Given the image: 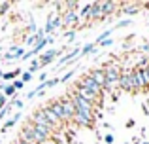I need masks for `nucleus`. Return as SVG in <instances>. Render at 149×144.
I'll use <instances>...</instances> for the list:
<instances>
[{
    "label": "nucleus",
    "instance_id": "nucleus-1",
    "mask_svg": "<svg viewBox=\"0 0 149 144\" xmlns=\"http://www.w3.org/2000/svg\"><path fill=\"white\" fill-rule=\"evenodd\" d=\"M102 70H104V78H106V87L102 91H113L117 87V84H119V76H121L123 68L119 67V63L109 61V63H106L102 67Z\"/></svg>",
    "mask_w": 149,
    "mask_h": 144
},
{
    "label": "nucleus",
    "instance_id": "nucleus-2",
    "mask_svg": "<svg viewBox=\"0 0 149 144\" xmlns=\"http://www.w3.org/2000/svg\"><path fill=\"white\" fill-rule=\"evenodd\" d=\"M77 87H83L85 91H89L93 97H96L98 100H102L104 99V91H102V87H98V85L93 81V78L89 76V74H83V76L79 78V81H77Z\"/></svg>",
    "mask_w": 149,
    "mask_h": 144
},
{
    "label": "nucleus",
    "instance_id": "nucleus-3",
    "mask_svg": "<svg viewBox=\"0 0 149 144\" xmlns=\"http://www.w3.org/2000/svg\"><path fill=\"white\" fill-rule=\"evenodd\" d=\"M58 104H61V108H62L64 123H70V122H72V118H74V114H76V106H74L72 99H70L68 95H64V97L58 99Z\"/></svg>",
    "mask_w": 149,
    "mask_h": 144
},
{
    "label": "nucleus",
    "instance_id": "nucleus-4",
    "mask_svg": "<svg viewBox=\"0 0 149 144\" xmlns=\"http://www.w3.org/2000/svg\"><path fill=\"white\" fill-rule=\"evenodd\" d=\"M66 51V48H61V49H47V51H44L40 55V59H38V63H40V68H44V67H47V65H51L55 59H57L58 55H62V53Z\"/></svg>",
    "mask_w": 149,
    "mask_h": 144
},
{
    "label": "nucleus",
    "instance_id": "nucleus-5",
    "mask_svg": "<svg viewBox=\"0 0 149 144\" xmlns=\"http://www.w3.org/2000/svg\"><path fill=\"white\" fill-rule=\"evenodd\" d=\"M61 21H62V27L68 30L79 29V17H77L76 11H64V13H61Z\"/></svg>",
    "mask_w": 149,
    "mask_h": 144
},
{
    "label": "nucleus",
    "instance_id": "nucleus-6",
    "mask_svg": "<svg viewBox=\"0 0 149 144\" xmlns=\"http://www.w3.org/2000/svg\"><path fill=\"white\" fill-rule=\"evenodd\" d=\"M58 27H62L61 15H58L57 11H51L47 15V23H45V27H44L45 36H51V32H55V29H58Z\"/></svg>",
    "mask_w": 149,
    "mask_h": 144
},
{
    "label": "nucleus",
    "instance_id": "nucleus-7",
    "mask_svg": "<svg viewBox=\"0 0 149 144\" xmlns=\"http://www.w3.org/2000/svg\"><path fill=\"white\" fill-rule=\"evenodd\" d=\"M95 119H96L95 116H85V114H81V112H76L70 123H76V125H79V127H89V129H93V127H95Z\"/></svg>",
    "mask_w": 149,
    "mask_h": 144
},
{
    "label": "nucleus",
    "instance_id": "nucleus-8",
    "mask_svg": "<svg viewBox=\"0 0 149 144\" xmlns=\"http://www.w3.org/2000/svg\"><path fill=\"white\" fill-rule=\"evenodd\" d=\"M117 89L121 91L132 93V81H130V68H123L119 76V84H117Z\"/></svg>",
    "mask_w": 149,
    "mask_h": 144
},
{
    "label": "nucleus",
    "instance_id": "nucleus-9",
    "mask_svg": "<svg viewBox=\"0 0 149 144\" xmlns=\"http://www.w3.org/2000/svg\"><path fill=\"white\" fill-rule=\"evenodd\" d=\"M19 140H23V142H26V144H38L36 142V137H34V133H32V125H30L29 122L23 125L21 133H19Z\"/></svg>",
    "mask_w": 149,
    "mask_h": 144
},
{
    "label": "nucleus",
    "instance_id": "nucleus-10",
    "mask_svg": "<svg viewBox=\"0 0 149 144\" xmlns=\"http://www.w3.org/2000/svg\"><path fill=\"white\" fill-rule=\"evenodd\" d=\"M79 51H81V48L79 46H76L74 49H70L66 55H62L61 59H58V63H57V67L58 68H62L64 65H68V63H72V61H77V57H79Z\"/></svg>",
    "mask_w": 149,
    "mask_h": 144
},
{
    "label": "nucleus",
    "instance_id": "nucleus-11",
    "mask_svg": "<svg viewBox=\"0 0 149 144\" xmlns=\"http://www.w3.org/2000/svg\"><path fill=\"white\" fill-rule=\"evenodd\" d=\"M100 8H102V15L108 17V15L115 13L119 10V2H113V0H102L100 2Z\"/></svg>",
    "mask_w": 149,
    "mask_h": 144
},
{
    "label": "nucleus",
    "instance_id": "nucleus-12",
    "mask_svg": "<svg viewBox=\"0 0 149 144\" xmlns=\"http://www.w3.org/2000/svg\"><path fill=\"white\" fill-rule=\"evenodd\" d=\"M89 76L93 78V81H95L98 87H102V89L106 87V78H104V70H102V68H95V70H91Z\"/></svg>",
    "mask_w": 149,
    "mask_h": 144
},
{
    "label": "nucleus",
    "instance_id": "nucleus-13",
    "mask_svg": "<svg viewBox=\"0 0 149 144\" xmlns=\"http://www.w3.org/2000/svg\"><path fill=\"white\" fill-rule=\"evenodd\" d=\"M102 19H106L104 15H102V8H100V2H93V10H91V19L89 21L93 23H98Z\"/></svg>",
    "mask_w": 149,
    "mask_h": 144
},
{
    "label": "nucleus",
    "instance_id": "nucleus-14",
    "mask_svg": "<svg viewBox=\"0 0 149 144\" xmlns=\"http://www.w3.org/2000/svg\"><path fill=\"white\" fill-rule=\"evenodd\" d=\"M21 118H23V114H21V112H15V114H13V118H10V119H6V122H4L2 131H0V133H6V131L10 129V127H13V125H15V123H17Z\"/></svg>",
    "mask_w": 149,
    "mask_h": 144
},
{
    "label": "nucleus",
    "instance_id": "nucleus-15",
    "mask_svg": "<svg viewBox=\"0 0 149 144\" xmlns=\"http://www.w3.org/2000/svg\"><path fill=\"white\" fill-rule=\"evenodd\" d=\"M91 10H93V2L83 4V6H81V10H79V13H77V17L85 19V21H89V19H91Z\"/></svg>",
    "mask_w": 149,
    "mask_h": 144
},
{
    "label": "nucleus",
    "instance_id": "nucleus-16",
    "mask_svg": "<svg viewBox=\"0 0 149 144\" xmlns=\"http://www.w3.org/2000/svg\"><path fill=\"white\" fill-rule=\"evenodd\" d=\"M140 72H142V80H143V91L149 89V65H143V67H138Z\"/></svg>",
    "mask_w": 149,
    "mask_h": 144
},
{
    "label": "nucleus",
    "instance_id": "nucleus-17",
    "mask_svg": "<svg viewBox=\"0 0 149 144\" xmlns=\"http://www.w3.org/2000/svg\"><path fill=\"white\" fill-rule=\"evenodd\" d=\"M64 11H76L77 13V8H79V2H76V0H68V2H64Z\"/></svg>",
    "mask_w": 149,
    "mask_h": 144
},
{
    "label": "nucleus",
    "instance_id": "nucleus-18",
    "mask_svg": "<svg viewBox=\"0 0 149 144\" xmlns=\"http://www.w3.org/2000/svg\"><path fill=\"white\" fill-rule=\"evenodd\" d=\"M95 49H96V46L95 44H85L83 48H81V55H91V53H95Z\"/></svg>",
    "mask_w": 149,
    "mask_h": 144
},
{
    "label": "nucleus",
    "instance_id": "nucleus-19",
    "mask_svg": "<svg viewBox=\"0 0 149 144\" xmlns=\"http://www.w3.org/2000/svg\"><path fill=\"white\" fill-rule=\"evenodd\" d=\"M2 95L6 97V99H8V97H13L15 95V87L11 84H4V93H2Z\"/></svg>",
    "mask_w": 149,
    "mask_h": 144
},
{
    "label": "nucleus",
    "instance_id": "nucleus-20",
    "mask_svg": "<svg viewBox=\"0 0 149 144\" xmlns=\"http://www.w3.org/2000/svg\"><path fill=\"white\" fill-rule=\"evenodd\" d=\"M111 32H113V29H108V30H104V32H102L100 36L96 38V42H93V44H95V46H98L100 42H104L106 38H109V36H111Z\"/></svg>",
    "mask_w": 149,
    "mask_h": 144
},
{
    "label": "nucleus",
    "instance_id": "nucleus-21",
    "mask_svg": "<svg viewBox=\"0 0 149 144\" xmlns=\"http://www.w3.org/2000/svg\"><path fill=\"white\" fill-rule=\"evenodd\" d=\"M25 42H26V46H29V48H34V46L40 42V38L36 36V32H34V34H30V36H26V40H25Z\"/></svg>",
    "mask_w": 149,
    "mask_h": 144
},
{
    "label": "nucleus",
    "instance_id": "nucleus-22",
    "mask_svg": "<svg viewBox=\"0 0 149 144\" xmlns=\"http://www.w3.org/2000/svg\"><path fill=\"white\" fill-rule=\"evenodd\" d=\"M128 25H132V19H121V21H117V25L113 27V30L115 29H125V27H128Z\"/></svg>",
    "mask_w": 149,
    "mask_h": 144
},
{
    "label": "nucleus",
    "instance_id": "nucleus-23",
    "mask_svg": "<svg viewBox=\"0 0 149 144\" xmlns=\"http://www.w3.org/2000/svg\"><path fill=\"white\" fill-rule=\"evenodd\" d=\"M74 72H76V68H72V70H68V72H66V74H62V76L58 78V84H64V81H68L70 78L74 76Z\"/></svg>",
    "mask_w": 149,
    "mask_h": 144
},
{
    "label": "nucleus",
    "instance_id": "nucleus-24",
    "mask_svg": "<svg viewBox=\"0 0 149 144\" xmlns=\"http://www.w3.org/2000/svg\"><path fill=\"white\" fill-rule=\"evenodd\" d=\"M11 10V2H0V15H6Z\"/></svg>",
    "mask_w": 149,
    "mask_h": 144
},
{
    "label": "nucleus",
    "instance_id": "nucleus-25",
    "mask_svg": "<svg viewBox=\"0 0 149 144\" xmlns=\"http://www.w3.org/2000/svg\"><path fill=\"white\" fill-rule=\"evenodd\" d=\"M38 70H40V63H38V59H34L32 63H30V67H29V70H26V72L34 74V72H38Z\"/></svg>",
    "mask_w": 149,
    "mask_h": 144
},
{
    "label": "nucleus",
    "instance_id": "nucleus-26",
    "mask_svg": "<svg viewBox=\"0 0 149 144\" xmlns=\"http://www.w3.org/2000/svg\"><path fill=\"white\" fill-rule=\"evenodd\" d=\"M57 84H58V76H57V78H51V80H45V81H44V89L53 87V85H57Z\"/></svg>",
    "mask_w": 149,
    "mask_h": 144
},
{
    "label": "nucleus",
    "instance_id": "nucleus-27",
    "mask_svg": "<svg viewBox=\"0 0 149 144\" xmlns=\"http://www.w3.org/2000/svg\"><path fill=\"white\" fill-rule=\"evenodd\" d=\"M30 80H32V74H29V72H21V81H23V84H29Z\"/></svg>",
    "mask_w": 149,
    "mask_h": 144
},
{
    "label": "nucleus",
    "instance_id": "nucleus-28",
    "mask_svg": "<svg viewBox=\"0 0 149 144\" xmlns=\"http://www.w3.org/2000/svg\"><path fill=\"white\" fill-rule=\"evenodd\" d=\"M11 85L15 87V91H17V89H23V87H25V84H23L21 80H13V81H11Z\"/></svg>",
    "mask_w": 149,
    "mask_h": 144
},
{
    "label": "nucleus",
    "instance_id": "nucleus-29",
    "mask_svg": "<svg viewBox=\"0 0 149 144\" xmlns=\"http://www.w3.org/2000/svg\"><path fill=\"white\" fill-rule=\"evenodd\" d=\"M10 106H15V108H23V100L21 99H13L10 103Z\"/></svg>",
    "mask_w": 149,
    "mask_h": 144
},
{
    "label": "nucleus",
    "instance_id": "nucleus-30",
    "mask_svg": "<svg viewBox=\"0 0 149 144\" xmlns=\"http://www.w3.org/2000/svg\"><path fill=\"white\" fill-rule=\"evenodd\" d=\"M26 30H29V32H36V30H38V27H36V23H34V21H30V23H29V25H26Z\"/></svg>",
    "mask_w": 149,
    "mask_h": 144
},
{
    "label": "nucleus",
    "instance_id": "nucleus-31",
    "mask_svg": "<svg viewBox=\"0 0 149 144\" xmlns=\"http://www.w3.org/2000/svg\"><path fill=\"white\" fill-rule=\"evenodd\" d=\"M66 38H68V42H74V38H76V30H66Z\"/></svg>",
    "mask_w": 149,
    "mask_h": 144
},
{
    "label": "nucleus",
    "instance_id": "nucleus-32",
    "mask_svg": "<svg viewBox=\"0 0 149 144\" xmlns=\"http://www.w3.org/2000/svg\"><path fill=\"white\" fill-rule=\"evenodd\" d=\"M111 44H113L111 38H106V40H104V42H100L98 46H100V48H108V46H111Z\"/></svg>",
    "mask_w": 149,
    "mask_h": 144
},
{
    "label": "nucleus",
    "instance_id": "nucleus-33",
    "mask_svg": "<svg viewBox=\"0 0 149 144\" xmlns=\"http://www.w3.org/2000/svg\"><path fill=\"white\" fill-rule=\"evenodd\" d=\"M113 140H115V138H113V135H106V137H104V142L106 144H113Z\"/></svg>",
    "mask_w": 149,
    "mask_h": 144
},
{
    "label": "nucleus",
    "instance_id": "nucleus-34",
    "mask_svg": "<svg viewBox=\"0 0 149 144\" xmlns=\"http://www.w3.org/2000/svg\"><path fill=\"white\" fill-rule=\"evenodd\" d=\"M6 104H8V103H6V97H4V95H0V110H2V108L6 106Z\"/></svg>",
    "mask_w": 149,
    "mask_h": 144
},
{
    "label": "nucleus",
    "instance_id": "nucleus-35",
    "mask_svg": "<svg viewBox=\"0 0 149 144\" xmlns=\"http://www.w3.org/2000/svg\"><path fill=\"white\" fill-rule=\"evenodd\" d=\"M140 49H142V51H147V53H149V42H143Z\"/></svg>",
    "mask_w": 149,
    "mask_h": 144
},
{
    "label": "nucleus",
    "instance_id": "nucleus-36",
    "mask_svg": "<svg viewBox=\"0 0 149 144\" xmlns=\"http://www.w3.org/2000/svg\"><path fill=\"white\" fill-rule=\"evenodd\" d=\"M45 80H47V74H45V72H42V74H40V84H44Z\"/></svg>",
    "mask_w": 149,
    "mask_h": 144
},
{
    "label": "nucleus",
    "instance_id": "nucleus-37",
    "mask_svg": "<svg viewBox=\"0 0 149 144\" xmlns=\"http://www.w3.org/2000/svg\"><path fill=\"white\" fill-rule=\"evenodd\" d=\"M134 125H136L134 119H127V127H134Z\"/></svg>",
    "mask_w": 149,
    "mask_h": 144
},
{
    "label": "nucleus",
    "instance_id": "nucleus-38",
    "mask_svg": "<svg viewBox=\"0 0 149 144\" xmlns=\"http://www.w3.org/2000/svg\"><path fill=\"white\" fill-rule=\"evenodd\" d=\"M142 110H143V112H146V114L149 116V108H147V104H143V106H142Z\"/></svg>",
    "mask_w": 149,
    "mask_h": 144
},
{
    "label": "nucleus",
    "instance_id": "nucleus-39",
    "mask_svg": "<svg viewBox=\"0 0 149 144\" xmlns=\"http://www.w3.org/2000/svg\"><path fill=\"white\" fill-rule=\"evenodd\" d=\"M140 144H149V140H143V142H140Z\"/></svg>",
    "mask_w": 149,
    "mask_h": 144
},
{
    "label": "nucleus",
    "instance_id": "nucleus-40",
    "mask_svg": "<svg viewBox=\"0 0 149 144\" xmlns=\"http://www.w3.org/2000/svg\"><path fill=\"white\" fill-rule=\"evenodd\" d=\"M2 74H4V70H2V68H0V78H2Z\"/></svg>",
    "mask_w": 149,
    "mask_h": 144
},
{
    "label": "nucleus",
    "instance_id": "nucleus-41",
    "mask_svg": "<svg viewBox=\"0 0 149 144\" xmlns=\"http://www.w3.org/2000/svg\"><path fill=\"white\" fill-rule=\"evenodd\" d=\"M15 144H19V142H15Z\"/></svg>",
    "mask_w": 149,
    "mask_h": 144
}]
</instances>
